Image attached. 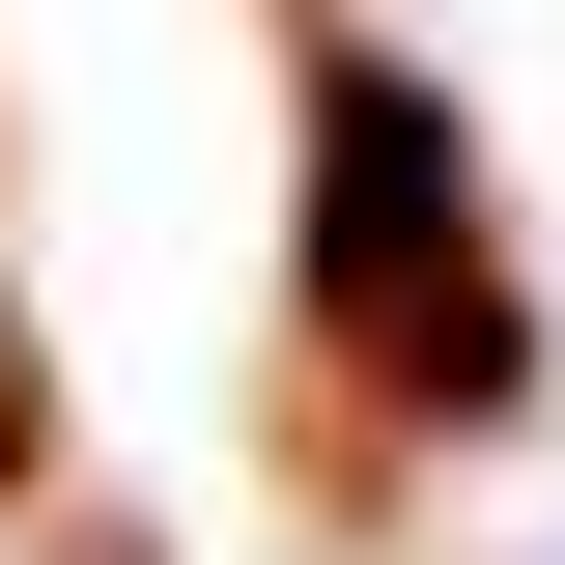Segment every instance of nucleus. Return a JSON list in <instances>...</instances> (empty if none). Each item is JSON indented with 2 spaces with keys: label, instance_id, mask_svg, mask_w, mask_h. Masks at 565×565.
Masks as SVG:
<instances>
[{
  "label": "nucleus",
  "instance_id": "obj_1",
  "mask_svg": "<svg viewBox=\"0 0 565 565\" xmlns=\"http://www.w3.org/2000/svg\"><path fill=\"white\" fill-rule=\"evenodd\" d=\"M282 85H311V340L424 367L396 424H509V282H481V114L367 29V0H282Z\"/></svg>",
  "mask_w": 565,
  "mask_h": 565
}]
</instances>
